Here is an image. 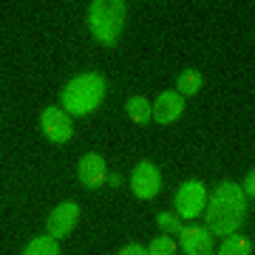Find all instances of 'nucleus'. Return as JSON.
Returning a JSON list of instances; mask_svg holds the SVG:
<instances>
[{"label": "nucleus", "instance_id": "obj_1", "mask_svg": "<svg viewBox=\"0 0 255 255\" xmlns=\"http://www.w3.org/2000/svg\"><path fill=\"white\" fill-rule=\"evenodd\" d=\"M210 236H236L247 216V196L236 182H221L204 204Z\"/></svg>", "mask_w": 255, "mask_h": 255}, {"label": "nucleus", "instance_id": "obj_2", "mask_svg": "<svg viewBox=\"0 0 255 255\" xmlns=\"http://www.w3.org/2000/svg\"><path fill=\"white\" fill-rule=\"evenodd\" d=\"M108 91V85L102 80L100 74H80V77H74L68 85L63 88V111L68 117H85V114H91L97 105L102 102Z\"/></svg>", "mask_w": 255, "mask_h": 255}, {"label": "nucleus", "instance_id": "obj_3", "mask_svg": "<svg viewBox=\"0 0 255 255\" xmlns=\"http://www.w3.org/2000/svg\"><path fill=\"white\" fill-rule=\"evenodd\" d=\"M122 23H125V3L122 0H97V3H91L88 26H91V34L102 46L117 43L119 34H122Z\"/></svg>", "mask_w": 255, "mask_h": 255}, {"label": "nucleus", "instance_id": "obj_4", "mask_svg": "<svg viewBox=\"0 0 255 255\" xmlns=\"http://www.w3.org/2000/svg\"><path fill=\"white\" fill-rule=\"evenodd\" d=\"M207 204V190L201 182H184L176 193V210L184 219H199Z\"/></svg>", "mask_w": 255, "mask_h": 255}, {"label": "nucleus", "instance_id": "obj_5", "mask_svg": "<svg viewBox=\"0 0 255 255\" xmlns=\"http://www.w3.org/2000/svg\"><path fill=\"white\" fill-rule=\"evenodd\" d=\"M40 128H43V133H46L48 142H54V145H63L68 142L74 133V125L68 114L63 108H46L43 111V117H40Z\"/></svg>", "mask_w": 255, "mask_h": 255}, {"label": "nucleus", "instance_id": "obj_6", "mask_svg": "<svg viewBox=\"0 0 255 255\" xmlns=\"http://www.w3.org/2000/svg\"><path fill=\"white\" fill-rule=\"evenodd\" d=\"M130 190L136 199H153L156 193L162 190V176L156 170L153 162H142L133 170V179H130Z\"/></svg>", "mask_w": 255, "mask_h": 255}, {"label": "nucleus", "instance_id": "obj_7", "mask_svg": "<svg viewBox=\"0 0 255 255\" xmlns=\"http://www.w3.org/2000/svg\"><path fill=\"white\" fill-rule=\"evenodd\" d=\"M77 221H80V207L74 201H65V204L51 210V216H48V236L65 238L68 233H74Z\"/></svg>", "mask_w": 255, "mask_h": 255}, {"label": "nucleus", "instance_id": "obj_8", "mask_svg": "<svg viewBox=\"0 0 255 255\" xmlns=\"http://www.w3.org/2000/svg\"><path fill=\"white\" fill-rule=\"evenodd\" d=\"M108 179V164L102 159L100 153H85L80 159V182L82 187H88V190H97L102 182Z\"/></svg>", "mask_w": 255, "mask_h": 255}, {"label": "nucleus", "instance_id": "obj_9", "mask_svg": "<svg viewBox=\"0 0 255 255\" xmlns=\"http://www.w3.org/2000/svg\"><path fill=\"white\" fill-rule=\"evenodd\" d=\"M179 236H182V250L187 255H213V236L204 227H187Z\"/></svg>", "mask_w": 255, "mask_h": 255}, {"label": "nucleus", "instance_id": "obj_10", "mask_svg": "<svg viewBox=\"0 0 255 255\" xmlns=\"http://www.w3.org/2000/svg\"><path fill=\"white\" fill-rule=\"evenodd\" d=\"M184 111V97L176 91H164L159 94V102L153 105V117L156 122H162V125H167V122H173V119L182 117Z\"/></svg>", "mask_w": 255, "mask_h": 255}, {"label": "nucleus", "instance_id": "obj_11", "mask_svg": "<svg viewBox=\"0 0 255 255\" xmlns=\"http://www.w3.org/2000/svg\"><path fill=\"white\" fill-rule=\"evenodd\" d=\"M23 255H60L57 238H51V236H37V238H31Z\"/></svg>", "mask_w": 255, "mask_h": 255}, {"label": "nucleus", "instance_id": "obj_12", "mask_svg": "<svg viewBox=\"0 0 255 255\" xmlns=\"http://www.w3.org/2000/svg\"><path fill=\"white\" fill-rule=\"evenodd\" d=\"M219 255H253V241L244 236H227Z\"/></svg>", "mask_w": 255, "mask_h": 255}, {"label": "nucleus", "instance_id": "obj_13", "mask_svg": "<svg viewBox=\"0 0 255 255\" xmlns=\"http://www.w3.org/2000/svg\"><path fill=\"white\" fill-rule=\"evenodd\" d=\"M150 102L145 100V97H130L128 100V114H130V119L136 122V125H145V122H150Z\"/></svg>", "mask_w": 255, "mask_h": 255}, {"label": "nucleus", "instance_id": "obj_14", "mask_svg": "<svg viewBox=\"0 0 255 255\" xmlns=\"http://www.w3.org/2000/svg\"><path fill=\"white\" fill-rule=\"evenodd\" d=\"M199 88H201V74L196 71V68H187V71L179 77V91H176V94H182V97H193Z\"/></svg>", "mask_w": 255, "mask_h": 255}, {"label": "nucleus", "instance_id": "obj_15", "mask_svg": "<svg viewBox=\"0 0 255 255\" xmlns=\"http://www.w3.org/2000/svg\"><path fill=\"white\" fill-rule=\"evenodd\" d=\"M173 253H176V244H173V238H167V236L153 238V244L147 247V255H173Z\"/></svg>", "mask_w": 255, "mask_h": 255}, {"label": "nucleus", "instance_id": "obj_16", "mask_svg": "<svg viewBox=\"0 0 255 255\" xmlns=\"http://www.w3.org/2000/svg\"><path fill=\"white\" fill-rule=\"evenodd\" d=\"M156 224H159L164 233H170V236H179V233H182V221L176 219L173 213H162V216L156 219Z\"/></svg>", "mask_w": 255, "mask_h": 255}, {"label": "nucleus", "instance_id": "obj_17", "mask_svg": "<svg viewBox=\"0 0 255 255\" xmlns=\"http://www.w3.org/2000/svg\"><path fill=\"white\" fill-rule=\"evenodd\" d=\"M117 255H147V250L145 247H139V244H125Z\"/></svg>", "mask_w": 255, "mask_h": 255}, {"label": "nucleus", "instance_id": "obj_18", "mask_svg": "<svg viewBox=\"0 0 255 255\" xmlns=\"http://www.w3.org/2000/svg\"><path fill=\"white\" fill-rule=\"evenodd\" d=\"M241 190H244V196H250V199H253V193H255V176H253V170L247 173V182H244V187H241Z\"/></svg>", "mask_w": 255, "mask_h": 255}]
</instances>
